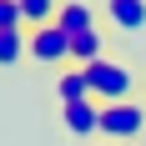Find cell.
I'll return each instance as SVG.
<instances>
[{
	"label": "cell",
	"instance_id": "2",
	"mask_svg": "<svg viewBox=\"0 0 146 146\" xmlns=\"http://www.w3.org/2000/svg\"><path fill=\"white\" fill-rule=\"evenodd\" d=\"M101 141H111V146H141L146 141V101L101 106Z\"/></svg>",
	"mask_w": 146,
	"mask_h": 146
},
{
	"label": "cell",
	"instance_id": "8",
	"mask_svg": "<svg viewBox=\"0 0 146 146\" xmlns=\"http://www.w3.org/2000/svg\"><path fill=\"white\" fill-rule=\"evenodd\" d=\"M96 60H106V30H91V35H76L71 40V66H96Z\"/></svg>",
	"mask_w": 146,
	"mask_h": 146
},
{
	"label": "cell",
	"instance_id": "6",
	"mask_svg": "<svg viewBox=\"0 0 146 146\" xmlns=\"http://www.w3.org/2000/svg\"><path fill=\"white\" fill-rule=\"evenodd\" d=\"M56 25L76 40V35H91V30H101V10H96V5H86V0H66V5L56 10Z\"/></svg>",
	"mask_w": 146,
	"mask_h": 146
},
{
	"label": "cell",
	"instance_id": "10",
	"mask_svg": "<svg viewBox=\"0 0 146 146\" xmlns=\"http://www.w3.org/2000/svg\"><path fill=\"white\" fill-rule=\"evenodd\" d=\"M30 56V35L25 30H5L0 35V66H15V60Z\"/></svg>",
	"mask_w": 146,
	"mask_h": 146
},
{
	"label": "cell",
	"instance_id": "12",
	"mask_svg": "<svg viewBox=\"0 0 146 146\" xmlns=\"http://www.w3.org/2000/svg\"><path fill=\"white\" fill-rule=\"evenodd\" d=\"M91 146H111V141H91Z\"/></svg>",
	"mask_w": 146,
	"mask_h": 146
},
{
	"label": "cell",
	"instance_id": "11",
	"mask_svg": "<svg viewBox=\"0 0 146 146\" xmlns=\"http://www.w3.org/2000/svg\"><path fill=\"white\" fill-rule=\"evenodd\" d=\"M5 30H25L20 25V0H0V35Z\"/></svg>",
	"mask_w": 146,
	"mask_h": 146
},
{
	"label": "cell",
	"instance_id": "14",
	"mask_svg": "<svg viewBox=\"0 0 146 146\" xmlns=\"http://www.w3.org/2000/svg\"><path fill=\"white\" fill-rule=\"evenodd\" d=\"M141 146H146V141H141Z\"/></svg>",
	"mask_w": 146,
	"mask_h": 146
},
{
	"label": "cell",
	"instance_id": "1",
	"mask_svg": "<svg viewBox=\"0 0 146 146\" xmlns=\"http://www.w3.org/2000/svg\"><path fill=\"white\" fill-rule=\"evenodd\" d=\"M91 76V101H101V106H121V101H141L136 96V86H141V76L131 71V66H121V60H96V66H86Z\"/></svg>",
	"mask_w": 146,
	"mask_h": 146
},
{
	"label": "cell",
	"instance_id": "13",
	"mask_svg": "<svg viewBox=\"0 0 146 146\" xmlns=\"http://www.w3.org/2000/svg\"><path fill=\"white\" fill-rule=\"evenodd\" d=\"M141 91H146V76H141Z\"/></svg>",
	"mask_w": 146,
	"mask_h": 146
},
{
	"label": "cell",
	"instance_id": "9",
	"mask_svg": "<svg viewBox=\"0 0 146 146\" xmlns=\"http://www.w3.org/2000/svg\"><path fill=\"white\" fill-rule=\"evenodd\" d=\"M56 0H20V25L25 30H45V25H56Z\"/></svg>",
	"mask_w": 146,
	"mask_h": 146
},
{
	"label": "cell",
	"instance_id": "4",
	"mask_svg": "<svg viewBox=\"0 0 146 146\" xmlns=\"http://www.w3.org/2000/svg\"><path fill=\"white\" fill-rule=\"evenodd\" d=\"M60 126H66V136H76V141H91V136H101V101H76V106H60Z\"/></svg>",
	"mask_w": 146,
	"mask_h": 146
},
{
	"label": "cell",
	"instance_id": "3",
	"mask_svg": "<svg viewBox=\"0 0 146 146\" xmlns=\"http://www.w3.org/2000/svg\"><path fill=\"white\" fill-rule=\"evenodd\" d=\"M25 35H30V60H35V66H71V35L60 25L25 30Z\"/></svg>",
	"mask_w": 146,
	"mask_h": 146
},
{
	"label": "cell",
	"instance_id": "7",
	"mask_svg": "<svg viewBox=\"0 0 146 146\" xmlns=\"http://www.w3.org/2000/svg\"><path fill=\"white\" fill-rule=\"evenodd\" d=\"M56 101H60V106H76V101H91V76L81 71V66H66V71L56 76Z\"/></svg>",
	"mask_w": 146,
	"mask_h": 146
},
{
	"label": "cell",
	"instance_id": "5",
	"mask_svg": "<svg viewBox=\"0 0 146 146\" xmlns=\"http://www.w3.org/2000/svg\"><path fill=\"white\" fill-rule=\"evenodd\" d=\"M101 20L111 30H121V35H141L146 30V0H106Z\"/></svg>",
	"mask_w": 146,
	"mask_h": 146
}]
</instances>
